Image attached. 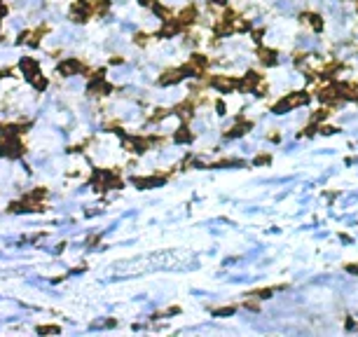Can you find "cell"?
Masks as SVG:
<instances>
[{
  "label": "cell",
  "instance_id": "6da1fadb",
  "mask_svg": "<svg viewBox=\"0 0 358 337\" xmlns=\"http://www.w3.org/2000/svg\"><path fill=\"white\" fill-rule=\"evenodd\" d=\"M312 101V94L309 92H293V94H286L281 101H276L274 106H272V113L276 115H286L290 113L293 108H300V106H307Z\"/></svg>",
  "mask_w": 358,
  "mask_h": 337
},
{
  "label": "cell",
  "instance_id": "7a4b0ae2",
  "mask_svg": "<svg viewBox=\"0 0 358 337\" xmlns=\"http://www.w3.org/2000/svg\"><path fill=\"white\" fill-rule=\"evenodd\" d=\"M96 2H99V0H77V2H73V7H70L73 19H75L77 23L89 21V16L96 14Z\"/></svg>",
  "mask_w": 358,
  "mask_h": 337
},
{
  "label": "cell",
  "instance_id": "3957f363",
  "mask_svg": "<svg viewBox=\"0 0 358 337\" xmlns=\"http://www.w3.org/2000/svg\"><path fill=\"white\" fill-rule=\"evenodd\" d=\"M26 153L23 146L19 143V138L14 134H5L2 141H0V157H9V160H14V157H21Z\"/></svg>",
  "mask_w": 358,
  "mask_h": 337
},
{
  "label": "cell",
  "instance_id": "277c9868",
  "mask_svg": "<svg viewBox=\"0 0 358 337\" xmlns=\"http://www.w3.org/2000/svg\"><path fill=\"white\" fill-rule=\"evenodd\" d=\"M239 82H241V77H232V75L208 77V84H211L213 89H218L220 94H229V92H234V89H239Z\"/></svg>",
  "mask_w": 358,
  "mask_h": 337
},
{
  "label": "cell",
  "instance_id": "5b68a950",
  "mask_svg": "<svg viewBox=\"0 0 358 337\" xmlns=\"http://www.w3.org/2000/svg\"><path fill=\"white\" fill-rule=\"evenodd\" d=\"M94 185L101 187V190H120V187H122V180L115 176L113 171H96V173H94Z\"/></svg>",
  "mask_w": 358,
  "mask_h": 337
},
{
  "label": "cell",
  "instance_id": "8992f818",
  "mask_svg": "<svg viewBox=\"0 0 358 337\" xmlns=\"http://www.w3.org/2000/svg\"><path fill=\"white\" fill-rule=\"evenodd\" d=\"M251 129H253V120L241 115V117H236V122L225 131V138H239V136H244V134H248Z\"/></svg>",
  "mask_w": 358,
  "mask_h": 337
},
{
  "label": "cell",
  "instance_id": "52a82bcc",
  "mask_svg": "<svg viewBox=\"0 0 358 337\" xmlns=\"http://www.w3.org/2000/svg\"><path fill=\"white\" fill-rule=\"evenodd\" d=\"M19 70L26 75V80H28V82H33V80L40 75L38 61H35V59H31V56H23L21 61H19Z\"/></svg>",
  "mask_w": 358,
  "mask_h": 337
},
{
  "label": "cell",
  "instance_id": "ba28073f",
  "mask_svg": "<svg viewBox=\"0 0 358 337\" xmlns=\"http://www.w3.org/2000/svg\"><path fill=\"white\" fill-rule=\"evenodd\" d=\"M124 146H129L131 153L143 155L145 150H150V138H145V136H127V138H124Z\"/></svg>",
  "mask_w": 358,
  "mask_h": 337
},
{
  "label": "cell",
  "instance_id": "9c48e42d",
  "mask_svg": "<svg viewBox=\"0 0 358 337\" xmlns=\"http://www.w3.org/2000/svg\"><path fill=\"white\" fill-rule=\"evenodd\" d=\"M185 70H183V66H180V68H169V70H164V73H162L160 75V84H178V82H183L185 80Z\"/></svg>",
  "mask_w": 358,
  "mask_h": 337
},
{
  "label": "cell",
  "instance_id": "30bf717a",
  "mask_svg": "<svg viewBox=\"0 0 358 337\" xmlns=\"http://www.w3.org/2000/svg\"><path fill=\"white\" fill-rule=\"evenodd\" d=\"M131 183L138 185L141 190H150V187H160V185L167 183V176H164V173H157V176H148V178H134Z\"/></svg>",
  "mask_w": 358,
  "mask_h": 337
},
{
  "label": "cell",
  "instance_id": "8fae6325",
  "mask_svg": "<svg viewBox=\"0 0 358 337\" xmlns=\"http://www.w3.org/2000/svg\"><path fill=\"white\" fill-rule=\"evenodd\" d=\"M180 31H185V26L180 23V19H164V26H162V31H160V35L162 38H174V35H178Z\"/></svg>",
  "mask_w": 358,
  "mask_h": 337
},
{
  "label": "cell",
  "instance_id": "7c38bea8",
  "mask_svg": "<svg viewBox=\"0 0 358 337\" xmlns=\"http://www.w3.org/2000/svg\"><path fill=\"white\" fill-rule=\"evenodd\" d=\"M87 92L92 94V96H106V94L113 92V87L103 80V77H92V82L87 87Z\"/></svg>",
  "mask_w": 358,
  "mask_h": 337
},
{
  "label": "cell",
  "instance_id": "4fadbf2b",
  "mask_svg": "<svg viewBox=\"0 0 358 337\" xmlns=\"http://www.w3.org/2000/svg\"><path fill=\"white\" fill-rule=\"evenodd\" d=\"M335 84H337V92H340V99L358 103V87L356 84H351V82H335Z\"/></svg>",
  "mask_w": 358,
  "mask_h": 337
},
{
  "label": "cell",
  "instance_id": "5bb4252c",
  "mask_svg": "<svg viewBox=\"0 0 358 337\" xmlns=\"http://www.w3.org/2000/svg\"><path fill=\"white\" fill-rule=\"evenodd\" d=\"M77 73H84V66L77 59H68V61L59 63V75L68 77V75H77Z\"/></svg>",
  "mask_w": 358,
  "mask_h": 337
},
{
  "label": "cell",
  "instance_id": "9a60e30c",
  "mask_svg": "<svg viewBox=\"0 0 358 337\" xmlns=\"http://www.w3.org/2000/svg\"><path fill=\"white\" fill-rule=\"evenodd\" d=\"M258 56H260V63H262V66H276V63H279V52L272 49V47H260Z\"/></svg>",
  "mask_w": 358,
  "mask_h": 337
},
{
  "label": "cell",
  "instance_id": "2e32d148",
  "mask_svg": "<svg viewBox=\"0 0 358 337\" xmlns=\"http://www.w3.org/2000/svg\"><path fill=\"white\" fill-rule=\"evenodd\" d=\"M42 33H47V26H40V28H35V31H26V33H21L19 42H28V45L38 47V45H40V35H42Z\"/></svg>",
  "mask_w": 358,
  "mask_h": 337
},
{
  "label": "cell",
  "instance_id": "e0dca14e",
  "mask_svg": "<svg viewBox=\"0 0 358 337\" xmlns=\"http://www.w3.org/2000/svg\"><path fill=\"white\" fill-rule=\"evenodd\" d=\"M300 19L309 23V26H312L316 33L323 31V16H321L319 12H305V14H300Z\"/></svg>",
  "mask_w": 358,
  "mask_h": 337
},
{
  "label": "cell",
  "instance_id": "ac0fdd59",
  "mask_svg": "<svg viewBox=\"0 0 358 337\" xmlns=\"http://www.w3.org/2000/svg\"><path fill=\"white\" fill-rule=\"evenodd\" d=\"M197 16H199L197 5H187L185 9H180V14H178V19H180V23H183V26H190V23H194V21H197Z\"/></svg>",
  "mask_w": 358,
  "mask_h": 337
},
{
  "label": "cell",
  "instance_id": "d6986e66",
  "mask_svg": "<svg viewBox=\"0 0 358 337\" xmlns=\"http://www.w3.org/2000/svg\"><path fill=\"white\" fill-rule=\"evenodd\" d=\"M192 66V68L197 70V77H199V73H204V68L208 66V59H206L204 54H192L190 56V61H187Z\"/></svg>",
  "mask_w": 358,
  "mask_h": 337
},
{
  "label": "cell",
  "instance_id": "ffe728a7",
  "mask_svg": "<svg viewBox=\"0 0 358 337\" xmlns=\"http://www.w3.org/2000/svg\"><path fill=\"white\" fill-rule=\"evenodd\" d=\"M174 138H176V143H190V141H192L194 136L190 134V129H187V124H183L180 129L176 131V136H174Z\"/></svg>",
  "mask_w": 358,
  "mask_h": 337
},
{
  "label": "cell",
  "instance_id": "44dd1931",
  "mask_svg": "<svg viewBox=\"0 0 358 337\" xmlns=\"http://www.w3.org/2000/svg\"><path fill=\"white\" fill-rule=\"evenodd\" d=\"M274 293H276V288L272 286V288H258V291H253L251 295H253V298H258V300H269Z\"/></svg>",
  "mask_w": 358,
  "mask_h": 337
},
{
  "label": "cell",
  "instance_id": "7402d4cb",
  "mask_svg": "<svg viewBox=\"0 0 358 337\" xmlns=\"http://www.w3.org/2000/svg\"><path fill=\"white\" fill-rule=\"evenodd\" d=\"M150 7H153V12L157 16H160L162 21H164V19H169V7H164V5H162V2H157V0H153V5H150Z\"/></svg>",
  "mask_w": 358,
  "mask_h": 337
},
{
  "label": "cell",
  "instance_id": "603a6c76",
  "mask_svg": "<svg viewBox=\"0 0 358 337\" xmlns=\"http://www.w3.org/2000/svg\"><path fill=\"white\" fill-rule=\"evenodd\" d=\"M328 115H330V108H319V110H316V113L312 115V122L319 124V122H323Z\"/></svg>",
  "mask_w": 358,
  "mask_h": 337
},
{
  "label": "cell",
  "instance_id": "cb8c5ba5",
  "mask_svg": "<svg viewBox=\"0 0 358 337\" xmlns=\"http://www.w3.org/2000/svg\"><path fill=\"white\" fill-rule=\"evenodd\" d=\"M213 167H220V168H225V167H244V162L241 160H220V162H215Z\"/></svg>",
  "mask_w": 358,
  "mask_h": 337
},
{
  "label": "cell",
  "instance_id": "d4e9b609",
  "mask_svg": "<svg viewBox=\"0 0 358 337\" xmlns=\"http://www.w3.org/2000/svg\"><path fill=\"white\" fill-rule=\"evenodd\" d=\"M236 312V307H222V309H215V316H232Z\"/></svg>",
  "mask_w": 358,
  "mask_h": 337
},
{
  "label": "cell",
  "instance_id": "484cf974",
  "mask_svg": "<svg viewBox=\"0 0 358 337\" xmlns=\"http://www.w3.org/2000/svg\"><path fill=\"white\" fill-rule=\"evenodd\" d=\"M33 87H35L38 92H42V89H45V87H47V80H45V77H40V75H38V77H35V80H33Z\"/></svg>",
  "mask_w": 358,
  "mask_h": 337
},
{
  "label": "cell",
  "instance_id": "4316f807",
  "mask_svg": "<svg viewBox=\"0 0 358 337\" xmlns=\"http://www.w3.org/2000/svg\"><path fill=\"white\" fill-rule=\"evenodd\" d=\"M269 162H272V157H269V155H260V157H255V160H253V164H255V167H260V164H269Z\"/></svg>",
  "mask_w": 358,
  "mask_h": 337
},
{
  "label": "cell",
  "instance_id": "83f0119b",
  "mask_svg": "<svg viewBox=\"0 0 358 337\" xmlns=\"http://www.w3.org/2000/svg\"><path fill=\"white\" fill-rule=\"evenodd\" d=\"M38 333H40V335H47V333H59V328H56V326H40Z\"/></svg>",
  "mask_w": 358,
  "mask_h": 337
},
{
  "label": "cell",
  "instance_id": "f1b7e54d",
  "mask_svg": "<svg viewBox=\"0 0 358 337\" xmlns=\"http://www.w3.org/2000/svg\"><path fill=\"white\" fill-rule=\"evenodd\" d=\"M321 134H326V136H330V134H337V127H330V124H323V127H321Z\"/></svg>",
  "mask_w": 358,
  "mask_h": 337
},
{
  "label": "cell",
  "instance_id": "f546056e",
  "mask_svg": "<svg viewBox=\"0 0 358 337\" xmlns=\"http://www.w3.org/2000/svg\"><path fill=\"white\" fill-rule=\"evenodd\" d=\"M148 38H150L148 33H136V42H138V45H145V42H148Z\"/></svg>",
  "mask_w": 358,
  "mask_h": 337
},
{
  "label": "cell",
  "instance_id": "4dcf8cb0",
  "mask_svg": "<svg viewBox=\"0 0 358 337\" xmlns=\"http://www.w3.org/2000/svg\"><path fill=\"white\" fill-rule=\"evenodd\" d=\"M251 35H253V40H255V42H260V40H262V35H265V31L260 28V31H253Z\"/></svg>",
  "mask_w": 358,
  "mask_h": 337
},
{
  "label": "cell",
  "instance_id": "1f68e13d",
  "mask_svg": "<svg viewBox=\"0 0 358 337\" xmlns=\"http://www.w3.org/2000/svg\"><path fill=\"white\" fill-rule=\"evenodd\" d=\"M211 5H215V7H225L227 0H211Z\"/></svg>",
  "mask_w": 358,
  "mask_h": 337
},
{
  "label": "cell",
  "instance_id": "d6a6232c",
  "mask_svg": "<svg viewBox=\"0 0 358 337\" xmlns=\"http://www.w3.org/2000/svg\"><path fill=\"white\" fill-rule=\"evenodd\" d=\"M218 113H220V115H225V103H222V101H218Z\"/></svg>",
  "mask_w": 358,
  "mask_h": 337
},
{
  "label": "cell",
  "instance_id": "836d02e7",
  "mask_svg": "<svg viewBox=\"0 0 358 337\" xmlns=\"http://www.w3.org/2000/svg\"><path fill=\"white\" fill-rule=\"evenodd\" d=\"M347 269H349V272H354V274H358V265H349Z\"/></svg>",
  "mask_w": 358,
  "mask_h": 337
}]
</instances>
